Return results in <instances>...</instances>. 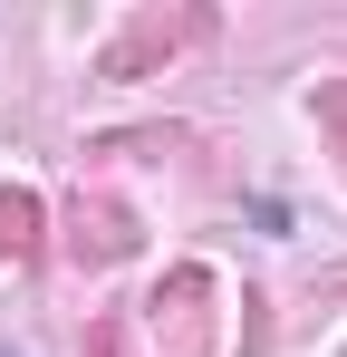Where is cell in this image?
<instances>
[{
	"mask_svg": "<svg viewBox=\"0 0 347 357\" xmlns=\"http://www.w3.org/2000/svg\"><path fill=\"white\" fill-rule=\"evenodd\" d=\"M87 357H135V319H125V309L87 319Z\"/></svg>",
	"mask_w": 347,
	"mask_h": 357,
	"instance_id": "cell-6",
	"label": "cell"
},
{
	"mask_svg": "<svg viewBox=\"0 0 347 357\" xmlns=\"http://www.w3.org/2000/svg\"><path fill=\"white\" fill-rule=\"evenodd\" d=\"M309 116H318V135L338 145V165H347V77H318L309 87Z\"/></svg>",
	"mask_w": 347,
	"mask_h": 357,
	"instance_id": "cell-5",
	"label": "cell"
},
{
	"mask_svg": "<svg viewBox=\"0 0 347 357\" xmlns=\"http://www.w3.org/2000/svg\"><path fill=\"white\" fill-rule=\"evenodd\" d=\"M203 39H213V10H135L97 49V77H155V68H174L183 49H203Z\"/></svg>",
	"mask_w": 347,
	"mask_h": 357,
	"instance_id": "cell-1",
	"label": "cell"
},
{
	"mask_svg": "<svg viewBox=\"0 0 347 357\" xmlns=\"http://www.w3.org/2000/svg\"><path fill=\"white\" fill-rule=\"evenodd\" d=\"M145 328H155V357H213V271L203 261L164 271L145 299Z\"/></svg>",
	"mask_w": 347,
	"mask_h": 357,
	"instance_id": "cell-2",
	"label": "cell"
},
{
	"mask_svg": "<svg viewBox=\"0 0 347 357\" xmlns=\"http://www.w3.org/2000/svg\"><path fill=\"white\" fill-rule=\"evenodd\" d=\"M135 241H145V222H135L116 193H77V203H68V261H77V271H116Z\"/></svg>",
	"mask_w": 347,
	"mask_h": 357,
	"instance_id": "cell-3",
	"label": "cell"
},
{
	"mask_svg": "<svg viewBox=\"0 0 347 357\" xmlns=\"http://www.w3.org/2000/svg\"><path fill=\"white\" fill-rule=\"evenodd\" d=\"M49 232V203L29 193V183H0V261H29Z\"/></svg>",
	"mask_w": 347,
	"mask_h": 357,
	"instance_id": "cell-4",
	"label": "cell"
}]
</instances>
